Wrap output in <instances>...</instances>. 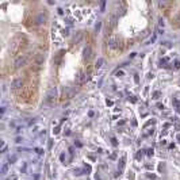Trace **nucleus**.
Here are the masks:
<instances>
[{"label":"nucleus","instance_id":"nucleus-1","mask_svg":"<svg viewBox=\"0 0 180 180\" xmlns=\"http://www.w3.org/2000/svg\"><path fill=\"white\" fill-rule=\"evenodd\" d=\"M27 43H29V41H27L26 35H23V34L15 35V38L12 39V43H11V53L18 54L19 52H22V50L27 46Z\"/></svg>","mask_w":180,"mask_h":180},{"label":"nucleus","instance_id":"nucleus-2","mask_svg":"<svg viewBox=\"0 0 180 180\" xmlns=\"http://www.w3.org/2000/svg\"><path fill=\"white\" fill-rule=\"evenodd\" d=\"M108 49L111 52H119V50H122L123 49L122 39L118 38V37H110V39H108Z\"/></svg>","mask_w":180,"mask_h":180},{"label":"nucleus","instance_id":"nucleus-3","mask_svg":"<svg viewBox=\"0 0 180 180\" xmlns=\"http://www.w3.org/2000/svg\"><path fill=\"white\" fill-rule=\"evenodd\" d=\"M56 98H57V88L52 87L46 94V103L47 104H54L56 103Z\"/></svg>","mask_w":180,"mask_h":180},{"label":"nucleus","instance_id":"nucleus-4","mask_svg":"<svg viewBox=\"0 0 180 180\" xmlns=\"http://www.w3.org/2000/svg\"><path fill=\"white\" fill-rule=\"evenodd\" d=\"M87 80H88V73H86L84 70H79L76 77H74V81H76L77 86H83Z\"/></svg>","mask_w":180,"mask_h":180},{"label":"nucleus","instance_id":"nucleus-5","mask_svg":"<svg viewBox=\"0 0 180 180\" xmlns=\"http://www.w3.org/2000/svg\"><path fill=\"white\" fill-rule=\"evenodd\" d=\"M74 94H76V90H74L73 87H65L62 91V99L64 100H68V99H72L74 96Z\"/></svg>","mask_w":180,"mask_h":180},{"label":"nucleus","instance_id":"nucleus-6","mask_svg":"<svg viewBox=\"0 0 180 180\" xmlns=\"http://www.w3.org/2000/svg\"><path fill=\"white\" fill-rule=\"evenodd\" d=\"M23 86H25V80L20 79V77H16V79H14V81L11 83V90L12 91H19L22 90Z\"/></svg>","mask_w":180,"mask_h":180},{"label":"nucleus","instance_id":"nucleus-7","mask_svg":"<svg viewBox=\"0 0 180 180\" xmlns=\"http://www.w3.org/2000/svg\"><path fill=\"white\" fill-rule=\"evenodd\" d=\"M27 62V56H19L14 62V69H20L22 66H25Z\"/></svg>","mask_w":180,"mask_h":180},{"label":"nucleus","instance_id":"nucleus-8","mask_svg":"<svg viewBox=\"0 0 180 180\" xmlns=\"http://www.w3.org/2000/svg\"><path fill=\"white\" fill-rule=\"evenodd\" d=\"M46 20H47V14L46 12H39L38 15L34 18V23L39 26V25H43Z\"/></svg>","mask_w":180,"mask_h":180},{"label":"nucleus","instance_id":"nucleus-9","mask_svg":"<svg viewBox=\"0 0 180 180\" xmlns=\"http://www.w3.org/2000/svg\"><path fill=\"white\" fill-rule=\"evenodd\" d=\"M43 61H45V56H43L42 53H38V54H35V56L33 57V62H34V65H37V66L42 65Z\"/></svg>","mask_w":180,"mask_h":180},{"label":"nucleus","instance_id":"nucleus-10","mask_svg":"<svg viewBox=\"0 0 180 180\" xmlns=\"http://www.w3.org/2000/svg\"><path fill=\"white\" fill-rule=\"evenodd\" d=\"M91 57H92V49H91L90 46H87L86 49L83 50V58H84V61H90Z\"/></svg>","mask_w":180,"mask_h":180},{"label":"nucleus","instance_id":"nucleus-11","mask_svg":"<svg viewBox=\"0 0 180 180\" xmlns=\"http://www.w3.org/2000/svg\"><path fill=\"white\" fill-rule=\"evenodd\" d=\"M83 35H84L83 31H77V33H76V35H74V37H73V39H72V45H77V43H79L80 41L83 39Z\"/></svg>","mask_w":180,"mask_h":180},{"label":"nucleus","instance_id":"nucleus-12","mask_svg":"<svg viewBox=\"0 0 180 180\" xmlns=\"http://www.w3.org/2000/svg\"><path fill=\"white\" fill-rule=\"evenodd\" d=\"M172 25H174L175 29H180V14H179V15H178V16H176V18L174 19Z\"/></svg>","mask_w":180,"mask_h":180},{"label":"nucleus","instance_id":"nucleus-13","mask_svg":"<svg viewBox=\"0 0 180 180\" xmlns=\"http://www.w3.org/2000/svg\"><path fill=\"white\" fill-rule=\"evenodd\" d=\"M104 64V60L103 58H99L96 61V64H95V68H98V69H99V68H102V65H103Z\"/></svg>","mask_w":180,"mask_h":180},{"label":"nucleus","instance_id":"nucleus-14","mask_svg":"<svg viewBox=\"0 0 180 180\" xmlns=\"http://www.w3.org/2000/svg\"><path fill=\"white\" fill-rule=\"evenodd\" d=\"M174 104H175V108H176V111L180 114V102L178 99H174Z\"/></svg>","mask_w":180,"mask_h":180},{"label":"nucleus","instance_id":"nucleus-15","mask_svg":"<svg viewBox=\"0 0 180 180\" xmlns=\"http://www.w3.org/2000/svg\"><path fill=\"white\" fill-rule=\"evenodd\" d=\"M158 6H160L161 8H167V7L171 6V3H167V2H160V3H158ZM167 10H168V8H167ZM167 10H165V11H167Z\"/></svg>","mask_w":180,"mask_h":180},{"label":"nucleus","instance_id":"nucleus-16","mask_svg":"<svg viewBox=\"0 0 180 180\" xmlns=\"http://www.w3.org/2000/svg\"><path fill=\"white\" fill-rule=\"evenodd\" d=\"M7 172H8V164H7V162H4V164H3V167H2V174L6 175Z\"/></svg>","mask_w":180,"mask_h":180},{"label":"nucleus","instance_id":"nucleus-17","mask_svg":"<svg viewBox=\"0 0 180 180\" xmlns=\"http://www.w3.org/2000/svg\"><path fill=\"white\" fill-rule=\"evenodd\" d=\"M118 167H119V169H123V167H125V156H122V157H121Z\"/></svg>","mask_w":180,"mask_h":180},{"label":"nucleus","instance_id":"nucleus-18","mask_svg":"<svg viewBox=\"0 0 180 180\" xmlns=\"http://www.w3.org/2000/svg\"><path fill=\"white\" fill-rule=\"evenodd\" d=\"M160 95H161L160 91H156V92L153 94V98H154V99H158V98H160Z\"/></svg>","mask_w":180,"mask_h":180},{"label":"nucleus","instance_id":"nucleus-19","mask_svg":"<svg viewBox=\"0 0 180 180\" xmlns=\"http://www.w3.org/2000/svg\"><path fill=\"white\" fill-rule=\"evenodd\" d=\"M154 39H156V34H153V35H152V38L146 42V45H149V43H152V42H154Z\"/></svg>","mask_w":180,"mask_h":180},{"label":"nucleus","instance_id":"nucleus-20","mask_svg":"<svg viewBox=\"0 0 180 180\" xmlns=\"http://www.w3.org/2000/svg\"><path fill=\"white\" fill-rule=\"evenodd\" d=\"M6 150H7V146H6V144H4V142H2V153H4Z\"/></svg>","mask_w":180,"mask_h":180},{"label":"nucleus","instance_id":"nucleus-21","mask_svg":"<svg viewBox=\"0 0 180 180\" xmlns=\"http://www.w3.org/2000/svg\"><path fill=\"white\" fill-rule=\"evenodd\" d=\"M111 142H113V145H114V146H117V145H118V141H117V138H111Z\"/></svg>","mask_w":180,"mask_h":180},{"label":"nucleus","instance_id":"nucleus-22","mask_svg":"<svg viewBox=\"0 0 180 180\" xmlns=\"http://www.w3.org/2000/svg\"><path fill=\"white\" fill-rule=\"evenodd\" d=\"M146 154H148V156H153V149H148V150H146Z\"/></svg>","mask_w":180,"mask_h":180},{"label":"nucleus","instance_id":"nucleus-23","mask_svg":"<svg viewBox=\"0 0 180 180\" xmlns=\"http://www.w3.org/2000/svg\"><path fill=\"white\" fill-rule=\"evenodd\" d=\"M175 68L176 69H179L180 68V61H175Z\"/></svg>","mask_w":180,"mask_h":180},{"label":"nucleus","instance_id":"nucleus-24","mask_svg":"<svg viewBox=\"0 0 180 180\" xmlns=\"http://www.w3.org/2000/svg\"><path fill=\"white\" fill-rule=\"evenodd\" d=\"M53 131H54V134H58V133H60V127H56Z\"/></svg>","mask_w":180,"mask_h":180},{"label":"nucleus","instance_id":"nucleus-25","mask_svg":"<svg viewBox=\"0 0 180 180\" xmlns=\"http://www.w3.org/2000/svg\"><path fill=\"white\" fill-rule=\"evenodd\" d=\"M142 154H144V153H142V152L140 150V152L137 153V158H141V157H142Z\"/></svg>","mask_w":180,"mask_h":180},{"label":"nucleus","instance_id":"nucleus-26","mask_svg":"<svg viewBox=\"0 0 180 180\" xmlns=\"http://www.w3.org/2000/svg\"><path fill=\"white\" fill-rule=\"evenodd\" d=\"M53 146V140H49V149H52Z\"/></svg>","mask_w":180,"mask_h":180},{"label":"nucleus","instance_id":"nucleus-27","mask_svg":"<svg viewBox=\"0 0 180 180\" xmlns=\"http://www.w3.org/2000/svg\"><path fill=\"white\" fill-rule=\"evenodd\" d=\"M35 152H37V153H38V154H42V150H41L39 148H37V149H35Z\"/></svg>","mask_w":180,"mask_h":180},{"label":"nucleus","instance_id":"nucleus-28","mask_svg":"<svg viewBox=\"0 0 180 180\" xmlns=\"http://www.w3.org/2000/svg\"><path fill=\"white\" fill-rule=\"evenodd\" d=\"M60 158H61V161H64V160H65V154H61Z\"/></svg>","mask_w":180,"mask_h":180},{"label":"nucleus","instance_id":"nucleus-29","mask_svg":"<svg viewBox=\"0 0 180 180\" xmlns=\"http://www.w3.org/2000/svg\"><path fill=\"white\" fill-rule=\"evenodd\" d=\"M15 160H16V157H15V156H12V157L10 158V161H15Z\"/></svg>","mask_w":180,"mask_h":180},{"label":"nucleus","instance_id":"nucleus-30","mask_svg":"<svg viewBox=\"0 0 180 180\" xmlns=\"http://www.w3.org/2000/svg\"><path fill=\"white\" fill-rule=\"evenodd\" d=\"M178 141L180 142V135H178Z\"/></svg>","mask_w":180,"mask_h":180}]
</instances>
